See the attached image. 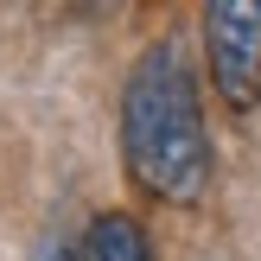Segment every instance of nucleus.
Wrapping results in <instances>:
<instances>
[{"mask_svg":"<svg viewBox=\"0 0 261 261\" xmlns=\"http://www.w3.org/2000/svg\"><path fill=\"white\" fill-rule=\"evenodd\" d=\"M32 261H83V249H76V242H64V236H51L45 249H38Z\"/></svg>","mask_w":261,"mask_h":261,"instance_id":"20e7f679","label":"nucleus"},{"mask_svg":"<svg viewBox=\"0 0 261 261\" xmlns=\"http://www.w3.org/2000/svg\"><path fill=\"white\" fill-rule=\"evenodd\" d=\"M121 166L153 204H198L211 191V127L191 51L160 38L134 58L121 83Z\"/></svg>","mask_w":261,"mask_h":261,"instance_id":"f257e3e1","label":"nucleus"},{"mask_svg":"<svg viewBox=\"0 0 261 261\" xmlns=\"http://www.w3.org/2000/svg\"><path fill=\"white\" fill-rule=\"evenodd\" d=\"M204 70L236 115L261 109V0H204Z\"/></svg>","mask_w":261,"mask_h":261,"instance_id":"f03ea898","label":"nucleus"},{"mask_svg":"<svg viewBox=\"0 0 261 261\" xmlns=\"http://www.w3.org/2000/svg\"><path fill=\"white\" fill-rule=\"evenodd\" d=\"M76 249H83V261H153L147 229H140V217H127V211H96Z\"/></svg>","mask_w":261,"mask_h":261,"instance_id":"7ed1b4c3","label":"nucleus"}]
</instances>
